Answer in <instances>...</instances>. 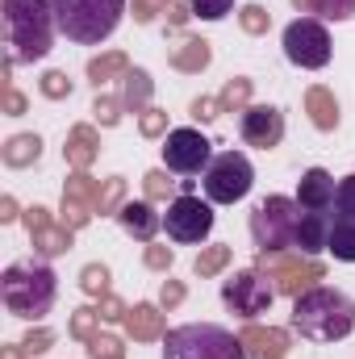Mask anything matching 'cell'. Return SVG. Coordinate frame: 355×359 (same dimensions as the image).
<instances>
[{"mask_svg":"<svg viewBox=\"0 0 355 359\" xmlns=\"http://www.w3.org/2000/svg\"><path fill=\"white\" fill-rule=\"evenodd\" d=\"M326 251L343 264H355V217H335L330 222V243Z\"/></svg>","mask_w":355,"mask_h":359,"instance_id":"ac0fdd59","label":"cell"},{"mask_svg":"<svg viewBox=\"0 0 355 359\" xmlns=\"http://www.w3.org/2000/svg\"><path fill=\"white\" fill-rule=\"evenodd\" d=\"M293 326L309 343H339L355 330V305L339 288H326V284L305 288L293 301Z\"/></svg>","mask_w":355,"mask_h":359,"instance_id":"6da1fadb","label":"cell"},{"mask_svg":"<svg viewBox=\"0 0 355 359\" xmlns=\"http://www.w3.org/2000/svg\"><path fill=\"white\" fill-rule=\"evenodd\" d=\"M4 104H8V113H21V109H25V100H21L17 92H8V96H4Z\"/></svg>","mask_w":355,"mask_h":359,"instance_id":"f35d334b","label":"cell"},{"mask_svg":"<svg viewBox=\"0 0 355 359\" xmlns=\"http://www.w3.org/2000/svg\"><path fill=\"white\" fill-rule=\"evenodd\" d=\"M55 0H4V34H8V63H34L51 55L55 42Z\"/></svg>","mask_w":355,"mask_h":359,"instance_id":"7a4b0ae2","label":"cell"},{"mask_svg":"<svg viewBox=\"0 0 355 359\" xmlns=\"http://www.w3.org/2000/svg\"><path fill=\"white\" fill-rule=\"evenodd\" d=\"M293 4L297 8H314V13H322L330 21H343V17L355 13V0H293Z\"/></svg>","mask_w":355,"mask_h":359,"instance_id":"44dd1931","label":"cell"},{"mask_svg":"<svg viewBox=\"0 0 355 359\" xmlns=\"http://www.w3.org/2000/svg\"><path fill=\"white\" fill-rule=\"evenodd\" d=\"M239 339H243V347H247L251 359H284V351H288V339H284L280 330H260V326H251V330H243Z\"/></svg>","mask_w":355,"mask_h":359,"instance_id":"2e32d148","label":"cell"},{"mask_svg":"<svg viewBox=\"0 0 355 359\" xmlns=\"http://www.w3.org/2000/svg\"><path fill=\"white\" fill-rule=\"evenodd\" d=\"M46 343H51V334H46V330H38V334H29V339H25V351H29V355H38V351H46Z\"/></svg>","mask_w":355,"mask_h":359,"instance_id":"e575fe53","label":"cell"},{"mask_svg":"<svg viewBox=\"0 0 355 359\" xmlns=\"http://www.w3.org/2000/svg\"><path fill=\"white\" fill-rule=\"evenodd\" d=\"M67 159H72V163H80V168H84V163L92 159V130H88V126H80V130L72 134V147H67Z\"/></svg>","mask_w":355,"mask_h":359,"instance_id":"d4e9b609","label":"cell"},{"mask_svg":"<svg viewBox=\"0 0 355 359\" xmlns=\"http://www.w3.org/2000/svg\"><path fill=\"white\" fill-rule=\"evenodd\" d=\"M117 222H121L134 238H142V243H151V238H155V230L163 226V217H159L147 201H126V205L117 209Z\"/></svg>","mask_w":355,"mask_h":359,"instance_id":"9a60e30c","label":"cell"},{"mask_svg":"<svg viewBox=\"0 0 355 359\" xmlns=\"http://www.w3.org/2000/svg\"><path fill=\"white\" fill-rule=\"evenodd\" d=\"M297 222H301V209L297 201L288 196H267L255 205L251 213V238L264 255H280L284 247H293V234H297Z\"/></svg>","mask_w":355,"mask_h":359,"instance_id":"8992f818","label":"cell"},{"mask_svg":"<svg viewBox=\"0 0 355 359\" xmlns=\"http://www.w3.org/2000/svg\"><path fill=\"white\" fill-rule=\"evenodd\" d=\"M180 297H184V292H180V284H168V288H163V301H168V305L180 301Z\"/></svg>","mask_w":355,"mask_h":359,"instance_id":"ab89813d","label":"cell"},{"mask_svg":"<svg viewBox=\"0 0 355 359\" xmlns=\"http://www.w3.org/2000/svg\"><path fill=\"white\" fill-rule=\"evenodd\" d=\"M130 330L138 334V339H155L159 334V309L155 305H138V309H130Z\"/></svg>","mask_w":355,"mask_h":359,"instance_id":"ffe728a7","label":"cell"},{"mask_svg":"<svg viewBox=\"0 0 355 359\" xmlns=\"http://www.w3.org/2000/svg\"><path fill=\"white\" fill-rule=\"evenodd\" d=\"M105 280H109L105 268H88L84 271V288H88V292H105Z\"/></svg>","mask_w":355,"mask_h":359,"instance_id":"1f68e13d","label":"cell"},{"mask_svg":"<svg viewBox=\"0 0 355 359\" xmlns=\"http://www.w3.org/2000/svg\"><path fill=\"white\" fill-rule=\"evenodd\" d=\"M226 259H230V247H213L209 255H201V259H196V271H201V276H209V271L222 268Z\"/></svg>","mask_w":355,"mask_h":359,"instance_id":"f1b7e54d","label":"cell"},{"mask_svg":"<svg viewBox=\"0 0 355 359\" xmlns=\"http://www.w3.org/2000/svg\"><path fill=\"white\" fill-rule=\"evenodd\" d=\"M330 213H301V222H297V234H293V247L301 251V255H318V251H326V243H330Z\"/></svg>","mask_w":355,"mask_h":359,"instance_id":"5bb4252c","label":"cell"},{"mask_svg":"<svg viewBox=\"0 0 355 359\" xmlns=\"http://www.w3.org/2000/svg\"><path fill=\"white\" fill-rule=\"evenodd\" d=\"M188 8L201 21H222L226 13H234V0H188Z\"/></svg>","mask_w":355,"mask_h":359,"instance_id":"603a6c76","label":"cell"},{"mask_svg":"<svg viewBox=\"0 0 355 359\" xmlns=\"http://www.w3.org/2000/svg\"><path fill=\"white\" fill-rule=\"evenodd\" d=\"M0 297H4V309L13 318H25V322H38L51 313L55 297H59V280L46 264H13V268L0 276Z\"/></svg>","mask_w":355,"mask_h":359,"instance_id":"3957f363","label":"cell"},{"mask_svg":"<svg viewBox=\"0 0 355 359\" xmlns=\"http://www.w3.org/2000/svg\"><path fill=\"white\" fill-rule=\"evenodd\" d=\"M201 184H205L209 205H234V201H243V196L251 192L255 168H251V159H247L243 151H222V155H213V163L205 168Z\"/></svg>","mask_w":355,"mask_h":359,"instance_id":"52a82bcc","label":"cell"},{"mask_svg":"<svg viewBox=\"0 0 355 359\" xmlns=\"http://www.w3.org/2000/svg\"><path fill=\"white\" fill-rule=\"evenodd\" d=\"M126 13V0H55V25L80 46H100Z\"/></svg>","mask_w":355,"mask_h":359,"instance_id":"277c9868","label":"cell"},{"mask_svg":"<svg viewBox=\"0 0 355 359\" xmlns=\"http://www.w3.org/2000/svg\"><path fill=\"white\" fill-rule=\"evenodd\" d=\"M239 134H243L247 147L272 151V147H280V138H284V113L272 109V104H251V109H243Z\"/></svg>","mask_w":355,"mask_h":359,"instance_id":"7c38bea8","label":"cell"},{"mask_svg":"<svg viewBox=\"0 0 355 359\" xmlns=\"http://www.w3.org/2000/svg\"><path fill=\"white\" fill-rule=\"evenodd\" d=\"M163 359H251L243 339L230 334L226 326L213 322H188L168 330L163 339Z\"/></svg>","mask_w":355,"mask_h":359,"instance_id":"5b68a950","label":"cell"},{"mask_svg":"<svg viewBox=\"0 0 355 359\" xmlns=\"http://www.w3.org/2000/svg\"><path fill=\"white\" fill-rule=\"evenodd\" d=\"M147 264H151V268H168V264H172V251H163V247H151V251H147Z\"/></svg>","mask_w":355,"mask_h":359,"instance_id":"836d02e7","label":"cell"},{"mask_svg":"<svg viewBox=\"0 0 355 359\" xmlns=\"http://www.w3.org/2000/svg\"><path fill=\"white\" fill-rule=\"evenodd\" d=\"M176 63L180 67H205L209 63V46L205 42H188V50H180Z\"/></svg>","mask_w":355,"mask_h":359,"instance_id":"4316f807","label":"cell"},{"mask_svg":"<svg viewBox=\"0 0 355 359\" xmlns=\"http://www.w3.org/2000/svg\"><path fill=\"white\" fill-rule=\"evenodd\" d=\"M222 297H226V305H230L234 313H243V318H260V313L272 309V288H267V280L260 271H239L234 280H226Z\"/></svg>","mask_w":355,"mask_h":359,"instance_id":"8fae6325","label":"cell"},{"mask_svg":"<svg viewBox=\"0 0 355 359\" xmlns=\"http://www.w3.org/2000/svg\"><path fill=\"white\" fill-rule=\"evenodd\" d=\"M284 55H288V63H297V67H305V72L326 67V63H330V34H326V25L314 21V17L293 21V25L284 29Z\"/></svg>","mask_w":355,"mask_h":359,"instance_id":"9c48e42d","label":"cell"},{"mask_svg":"<svg viewBox=\"0 0 355 359\" xmlns=\"http://www.w3.org/2000/svg\"><path fill=\"white\" fill-rule=\"evenodd\" d=\"M38 151H42V142H38L34 134H21V138H13V142L4 147V163L25 168V163H34V159H38Z\"/></svg>","mask_w":355,"mask_h":359,"instance_id":"d6986e66","label":"cell"},{"mask_svg":"<svg viewBox=\"0 0 355 359\" xmlns=\"http://www.w3.org/2000/svg\"><path fill=\"white\" fill-rule=\"evenodd\" d=\"M88 326H92V309H80V318H76V334H88Z\"/></svg>","mask_w":355,"mask_h":359,"instance_id":"74e56055","label":"cell"},{"mask_svg":"<svg viewBox=\"0 0 355 359\" xmlns=\"http://www.w3.org/2000/svg\"><path fill=\"white\" fill-rule=\"evenodd\" d=\"M42 92H46V96H63V92H72V84H67V80H63V76L55 72V76H46V84H42Z\"/></svg>","mask_w":355,"mask_h":359,"instance_id":"d6a6232c","label":"cell"},{"mask_svg":"<svg viewBox=\"0 0 355 359\" xmlns=\"http://www.w3.org/2000/svg\"><path fill=\"white\" fill-rule=\"evenodd\" d=\"M335 217H355V176L339 180L335 188Z\"/></svg>","mask_w":355,"mask_h":359,"instance_id":"cb8c5ba5","label":"cell"},{"mask_svg":"<svg viewBox=\"0 0 355 359\" xmlns=\"http://www.w3.org/2000/svg\"><path fill=\"white\" fill-rule=\"evenodd\" d=\"M121 67H126V59H121V55H105V59H96V63L88 67V76L100 84V80H109V76H113V72H121Z\"/></svg>","mask_w":355,"mask_h":359,"instance_id":"83f0119b","label":"cell"},{"mask_svg":"<svg viewBox=\"0 0 355 359\" xmlns=\"http://www.w3.org/2000/svg\"><path fill=\"white\" fill-rule=\"evenodd\" d=\"M213 163V142L192 130V126H180L163 138V168L176 172V176H205V168Z\"/></svg>","mask_w":355,"mask_h":359,"instance_id":"ba28073f","label":"cell"},{"mask_svg":"<svg viewBox=\"0 0 355 359\" xmlns=\"http://www.w3.org/2000/svg\"><path fill=\"white\" fill-rule=\"evenodd\" d=\"M126 80H130V84H126V104H130V109H138V104L147 100L151 84H147V76H142V72H134V76H126Z\"/></svg>","mask_w":355,"mask_h":359,"instance_id":"484cf974","label":"cell"},{"mask_svg":"<svg viewBox=\"0 0 355 359\" xmlns=\"http://www.w3.org/2000/svg\"><path fill=\"white\" fill-rule=\"evenodd\" d=\"M163 230H168L172 243H184V247L205 243L209 230H213V205L201 201V196H176L163 213Z\"/></svg>","mask_w":355,"mask_h":359,"instance_id":"30bf717a","label":"cell"},{"mask_svg":"<svg viewBox=\"0 0 355 359\" xmlns=\"http://www.w3.org/2000/svg\"><path fill=\"white\" fill-rule=\"evenodd\" d=\"M309 109H314V121L322 126V130H335V121H339V109H335V100L326 96V92H309Z\"/></svg>","mask_w":355,"mask_h":359,"instance_id":"7402d4cb","label":"cell"},{"mask_svg":"<svg viewBox=\"0 0 355 359\" xmlns=\"http://www.w3.org/2000/svg\"><path fill=\"white\" fill-rule=\"evenodd\" d=\"M25 222H29V234L38 238L34 247H38L42 255H59V251H67V238H72V234H67V230H51V226H46V209L34 205V209L25 213Z\"/></svg>","mask_w":355,"mask_h":359,"instance_id":"e0dca14e","label":"cell"},{"mask_svg":"<svg viewBox=\"0 0 355 359\" xmlns=\"http://www.w3.org/2000/svg\"><path fill=\"white\" fill-rule=\"evenodd\" d=\"M264 21H267L264 8H255V4H251V8H243V25H247L251 34H255V29H264Z\"/></svg>","mask_w":355,"mask_h":359,"instance_id":"4dcf8cb0","label":"cell"},{"mask_svg":"<svg viewBox=\"0 0 355 359\" xmlns=\"http://www.w3.org/2000/svg\"><path fill=\"white\" fill-rule=\"evenodd\" d=\"M142 130H147V134H159V130H163V117H159V113H147V117H142Z\"/></svg>","mask_w":355,"mask_h":359,"instance_id":"8d00e7d4","label":"cell"},{"mask_svg":"<svg viewBox=\"0 0 355 359\" xmlns=\"http://www.w3.org/2000/svg\"><path fill=\"white\" fill-rule=\"evenodd\" d=\"M92 355L96 359H121V347H117V339H92Z\"/></svg>","mask_w":355,"mask_h":359,"instance_id":"f546056e","label":"cell"},{"mask_svg":"<svg viewBox=\"0 0 355 359\" xmlns=\"http://www.w3.org/2000/svg\"><path fill=\"white\" fill-rule=\"evenodd\" d=\"M335 176L326 168H309L297 184V209L301 213H335Z\"/></svg>","mask_w":355,"mask_h":359,"instance_id":"4fadbf2b","label":"cell"},{"mask_svg":"<svg viewBox=\"0 0 355 359\" xmlns=\"http://www.w3.org/2000/svg\"><path fill=\"white\" fill-rule=\"evenodd\" d=\"M168 184H172V180L163 176V172H155V176H147V192H151V196H163Z\"/></svg>","mask_w":355,"mask_h":359,"instance_id":"d590c367","label":"cell"}]
</instances>
